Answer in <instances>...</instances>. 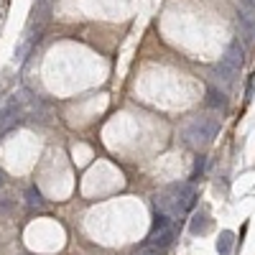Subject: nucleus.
<instances>
[{
  "label": "nucleus",
  "instance_id": "f257e3e1",
  "mask_svg": "<svg viewBox=\"0 0 255 255\" xmlns=\"http://www.w3.org/2000/svg\"><path fill=\"white\" fill-rule=\"evenodd\" d=\"M197 204V189L186 184V181H179V184H168L161 194L156 197V209L166 212L171 220H179L184 217L189 209H194Z\"/></svg>",
  "mask_w": 255,
  "mask_h": 255
},
{
  "label": "nucleus",
  "instance_id": "f03ea898",
  "mask_svg": "<svg viewBox=\"0 0 255 255\" xmlns=\"http://www.w3.org/2000/svg\"><path fill=\"white\" fill-rule=\"evenodd\" d=\"M217 133H220V120L209 118V115H199V118H194L184 128V140L189 145L199 148V145H209Z\"/></svg>",
  "mask_w": 255,
  "mask_h": 255
},
{
  "label": "nucleus",
  "instance_id": "7ed1b4c3",
  "mask_svg": "<svg viewBox=\"0 0 255 255\" xmlns=\"http://www.w3.org/2000/svg\"><path fill=\"white\" fill-rule=\"evenodd\" d=\"M240 67H243V46H240V41H232V44L227 46V51L222 54L220 64L215 67V74L225 84H232L235 77H238V72H240Z\"/></svg>",
  "mask_w": 255,
  "mask_h": 255
},
{
  "label": "nucleus",
  "instance_id": "20e7f679",
  "mask_svg": "<svg viewBox=\"0 0 255 255\" xmlns=\"http://www.w3.org/2000/svg\"><path fill=\"white\" fill-rule=\"evenodd\" d=\"M36 41H38V33L33 36L31 31H26V36L20 38V44H18V46H15V51H13V61H15V64H20V61H23V59L31 54V49H33V44H36Z\"/></svg>",
  "mask_w": 255,
  "mask_h": 255
},
{
  "label": "nucleus",
  "instance_id": "39448f33",
  "mask_svg": "<svg viewBox=\"0 0 255 255\" xmlns=\"http://www.w3.org/2000/svg\"><path fill=\"white\" fill-rule=\"evenodd\" d=\"M171 243H174V227L156 230V232H151V238H148V245H153V248H158V250L168 248Z\"/></svg>",
  "mask_w": 255,
  "mask_h": 255
},
{
  "label": "nucleus",
  "instance_id": "423d86ee",
  "mask_svg": "<svg viewBox=\"0 0 255 255\" xmlns=\"http://www.w3.org/2000/svg\"><path fill=\"white\" fill-rule=\"evenodd\" d=\"M209 225H212V220H209L207 212H197L194 220H191V225H189V232L191 235H204V232L209 230Z\"/></svg>",
  "mask_w": 255,
  "mask_h": 255
},
{
  "label": "nucleus",
  "instance_id": "0eeeda50",
  "mask_svg": "<svg viewBox=\"0 0 255 255\" xmlns=\"http://www.w3.org/2000/svg\"><path fill=\"white\" fill-rule=\"evenodd\" d=\"M232 245H235V235L230 230H222L220 232V240H217V253L220 255H230L232 253Z\"/></svg>",
  "mask_w": 255,
  "mask_h": 255
},
{
  "label": "nucleus",
  "instance_id": "6e6552de",
  "mask_svg": "<svg viewBox=\"0 0 255 255\" xmlns=\"http://www.w3.org/2000/svg\"><path fill=\"white\" fill-rule=\"evenodd\" d=\"M26 204H28L31 209H44V207H46V199L41 197V191H38L36 186H31V189L26 191Z\"/></svg>",
  "mask_w": 255,
  "mask_h": 255
},
{
  "label": "nucleus",
  "instance_id": "1a4fd4ad",
  "mask_svg": "<svg viewBox=\"0 0 255 255\" xmlns=\"http://www.w3.org/2000/svg\"><path fill=\"white\" fill-rule=\"evenodd\" d=\"M207 105H212V108H220V110H227V97H225L220 90L212 87V90L207 92Z\"/></svg>",
  "mask_w": 255,
  "mask_h": 255
},
{
  "label": "nucleus",
  "instance_id": "9d476101",
  "mask_svg": "<svg viewBox=\"0 0 255 255\" xmlns=\"http://www.w3.org/2000/svg\"><path fill=\"white\" fill-rule=\"evenodd\" d=\"M138 255H161V250H158V248H153V245H148V243H145V245H143V248L138 250Z\"/></svg>",
  "mask_w": 255,
  "mask_h": 255
},
{
  "label": "nucleus",
  "instance_id": "9b49d317",
  "mask_svg": "<svg viewBox=\"0 0 255 255\" xmlns=\"http://www.w3.org/2000/svg\"><path fill=\"white\" fill-rule=\"evenodd\" d=\"M13 204H15L13 199H0V212H10V209H13Z\"/></svg>",
  "mask_w": 255,
  "mask_h": 255
},
{
  "label": "nucleus",
  "instance_id": "f8f14e48",
  "mask_svg": "<svg viewBox=\"0 0 255 255\" xmlns=\"http://www.w3.org/2000/svg\"><path fill=\"white\" fill-rule=\"evenodd\" d=\"M0 186H3V174H0Z\"/></svg>",
  "mask_w": 255,
  "mask_h": 255
}]
</instances>
